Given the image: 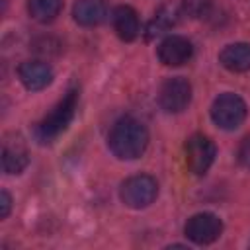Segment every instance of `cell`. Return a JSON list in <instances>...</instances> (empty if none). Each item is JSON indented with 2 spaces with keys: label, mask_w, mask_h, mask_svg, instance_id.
I'll list each match as a JSON object with an SVG mask.
<instances>
[{
  "label": "cell",
  "mask_w": 250,
  "mask_h": 250,
  "mask_svg": "<svg viewBox=\"0 0 250 250\" xmlns=\"http://www.w3.org/2000/svg\"><path fill=\"white\" fill-rule=\"evenodd\" d=\"M107 145L109 150L121 158V160H135L139 158L148 145V131L146 127L133 117H125L119 119L107 137Z\"/></svg>",
  "instance_id": "6da1fadb"
},
{
  "label": "cell",
  "mask_w": 250,
  "mask_h": 250,
  "mask_svg": "<svg viewBox=\"0 0 250 250\" xmlns=\"http://www.w3.org/2000/svg\"><path fill=\"white\" fill-rule=\"evenodd\" d=\"M78 104V90H68L66 96L35 125V139L39 143H53L72 121Z\"/></svg>",
  "instance_id": "7a4b0ae2"
},
{
  "label": "cell",
  "mask_w": 250,
  "mask_h": 250,
  "mask_svg": "<svg viewBox=\"0 0 250 250\" xmlns=\"http://www.w3.org/2000/svg\"><path fill=\"white\" fill-rule=\"evenodd\" d=\"M119 195H121V201L127 207H131V209H143V207H148L156 199V195H158V184L148 174H137V176L127 178L121 184Z\"/></svg>",
  "instance_id": "3957f363"
},
{
  "label": "cell",
  "mask_w": 250,
  "mask_h": 250,
  "mask_svg": "<svg viewBox=\"0 0 250 250\" xmlns=\"http://www.w3.org/2000/svg\"><path fill=\"white\" fill-rule=\"evenodd\" d=\"M211 119L215 121L217 127L221 129H236L242 125V121L246 119V104L240 96L236 94H221L219 98H215L213 105H211Z\"/></svg>",
  "instance_id": "277c9868"
},
{
  "label": "cell",
  "mask_w": 250,
  "mask_h": 250,
  "mask_svg": "<svg viewBox=\"0 0 250 250\" xmlns=\"http://www.w3.org/2000/svg\"><path fill=\"white\" fill-rule=\"evenodd\" d=\"M215 145L205 135H191L186 141V164L195 176H203L215 160Z\"/></svg>",
  "instance_id": "5b68a950"
},
{
  "label": "cell",
  "mask_w": 250,
  "mask_h": 250,
  "mask_svg": "<svg viewBox=\"0 0 250 250\" xmlns=\"http://www.w3.org/2000/svg\"><path fill=\"white\" fill-rule=\"evenodd\" d=\"M191 100V86L186 78L182 76H174V78H168L162 86H160V92H158V104L164 111L168 113H178L182 109L188 107Z\"/></svg>",
  "instance_id": "8992f818"
},
{
  "label": "cell",
  "mask_w": 250,
  "mask_h": 250,
  "mask_svg": "<svg viewBox=\"0 0 250 250\" xmlns=\"http://www.w3.org/2000/svg\"><path fill=\"white\" fill-rule=\"evenodd\" d=\"M223 223L213 213H197L188 219L184 232L195 244H211L221 236Z\"/></svg>",
  "instance_id": "52a82bcc"
},
{
  "label": "cell",
  "mask_w": 250,
  "mask_h": 250,
  "mask_svg": "<svg viewBox=\"0 0 250 250\" xmlns=\"http://www.w3.org/2000/svg\"><path fill=\"white\" fill-rule=\"evenodd\" d=\"M193 55L191 41L182 35H168L158 45V59L166 66H182Z\"/></svg>",
  "instance_id": "ba28073f"
},
{
  "label": "cell",
  "mask_w": 250,
  "mask_h": 250,
  "mask_svg": "<svg viewBox=\"0 0 250 250\" xmlns=\"http://www.w3.org/2000/svg\"><path fill=\"white\" fill-rule=\"evenodd\" d=\"M18 76L21 80V84L31 90V92H37V90H43L51 84L53 80V70L47 62L43 61H25L20 64L18 68Z\"/></svg>",
  "instance_id": "9c48e42d"
},
{
  "label": "cell",
  "mask_w": 250,
  "mask_h": 250,
  "mask_svg": "<svg viewBox=\"0 0 250 250\" xmlns=\"http://www.w3.org/2000/svg\"><path fill=\"white\" fill-rule=\"evenodd\" d=\"M29 164V154L21 139H6L2 143V170L6 174H20Z\"/></svg>",
  "instance_id": "30bf717a"
},
{
  "label": "cell",
  "mask_w": 250,
  "mask_h": 250,
  "mask_svg": "<svg viewBox=\"0 0 250 250\" xmlns=\"http://www.w3.org/2000/svg\"><path fill=\"white\" fill-rule=\"evenodd\" d=\"M74 21L84 27H94L102 23L107 16V4L105 0H76L72 8Z\"/></svg>",
  "instance_id": "8fae6325"
},
{
  "label": "cell",
  "mask_w": 250,
  "mask_h": 250,
  "mask_svg": "<svg viewBox=\"0 0 250 250\" xmlns=\"http://www.w3.org/2000/svg\"><path fill=\"white\" fill-rule=\"evenodd\" d=\"M111 21H113V29L119 35V39L123 41H133L139 35V16L131 6H117L111 14Z\"/></svg>",
  "instance_id": "7c38bea8"
},
{
  "label": "cell",
  "mask_w": 250,
  "mask_h": 250,
  "mask_svg": "<svg viewBox=\"0 0 250 250\" xmlns=\"http://www.w3.org/2000/svg\"><path fill=\"white\" fill-rule=\"evenodd\" d=\"M219 62L230 72L250 70V45L248 43H230L219 53Z\"/></svg>",
  "instance_id": "4fadbf2b"
},
{
  "label": "cell",
  "mask_w": 250,
  "mask_h": 250,
  "mask_svg": "<svg viewBox=\"0 0 250 250\" xmlns=\"http://www.w3.org/2000/svg\"><path fill=\"white\" fill-rule=\"evenodd\" d=\"M62 10V0H27V12L35 21L49 23Z\"/></svg>",
  "instance_id": "5bb4252c"
},
{
  "label": "cell",
  "mask_w": 250,
  "mask_h": 250,
  "mask_svg": "<svg viewBox=\"0 0 250 250\" xmlns=\"http://www.w3.org/2000/svg\"><path fill=\"white\" fill-rule=\"evenodd\" d=\"M174 21H176V18H174V10L160 12V14L152 20V23L148 25V37H154V35H160V33L168 31V27H172Z\"/></svg>",
  "instance_id": "9a60e30c"
},
{
  "label": "cell",
  "mask_w": 250,
  "mask_h": 250,
  "mask_svg": "<svg viewBox=\"0 0 250 250\" xmlns=\"http://www.w3.org/2000/svg\"><path fill=\"white\" fill-rule=\"evenodd\" d=\"M182 6L189 18H205L213 8V0H182Z\"/></svg>",
  "instance_id": "2e32d148"
},
{
  "label": "cell",
  "mask_w": 250,
  "mask_h": 250,
  "mask_svg": "<svg viewBox=\"0 0 250 250\" xmlns=\"http://www.w3.org/2000/svg\"><path fill=\"white\" fill-rule=\"evenodd\" d=\"M238 162L244 168H250V135H246L238 145Z\"/></svg>",
  "instance_id": "e0dca14e"
},
{
  "label": "cell",
  "mask_w": 250,
  "mask_h": 250,
  "mask_svg": "<svg viewBox=\"0 0 250 250\" xmlns=\"http://www.w3.org/2000/svg\"><path fill=\"white\" fill-rule=\"evenodd\" d=\"M10 209H12V197L6 189L0 191V219H6L10 215Z\"/></svg>",
  "instance_id": "ac0fdd59"
}]
</instances>
